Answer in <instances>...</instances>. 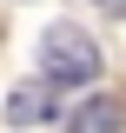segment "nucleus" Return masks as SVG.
Masks as SVG:
<instances>
[{
    "label": "nucleus",
    "instance_id": "1",
    "mask_svg": "<svg viewBox=\"0 0 126 133\" xmlns=\"http://www.w3.org/2000/svg\"><path fill=\"white\" fill-rule=\"evenodd\" d=\"M40 80L47 87H93L100 80V47L86 40V27L53 20L40 33Z\"/></svg>",
    "mask_w": 126,
    "mask_h": 133
},
{
    "label": "nucleus",
    "instance_id": "2",
    "mask_svg": "<svg viewBox=\"0 0 126 133\" xmlns=\"http://www.w3.org/2000/svg\"><path fill=\"white\" fill-rule=\"evenodd\" d=\"M7 120L13 127H47V120H60V107H53V87H13L7 93Z\"/></svg>",
    "mask_w": 126,
    "mask_h": 133
},
{
    "label": "nucleus",
    "instance_id": "4",
    "mask_svg": "<svg viewBox=\"0 0 126 133\" xmlns=\"http://www.w3.org/2000/svg\"><path fill=\"white\" fill-rule=\"evenodd\" d=\"M93 7H100V14H126V0H93Z\"/></svg>",
    "mask_w": 126,
    "mask_h": 133
},
{
    "label": "nucleus",
    "instance_id": "3",
    "mask_svg": "<svg viewBox=\"0 0 126 133\" xmlns=\"http://www.w3.org/2000/svg\"><path fill=\"white\" fill-rule=\"evenodd\" d=\"M120 127H126V107L106 100V93L100 100H80L73 113H66V133H120Z\"/></svg>",
    "mask_w": 126,
    "mask_h": 133
}]
</instances>
